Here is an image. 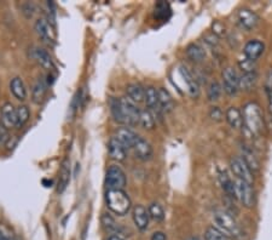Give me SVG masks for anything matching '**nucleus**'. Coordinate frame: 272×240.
<instances>
[{
  "mask_svg": "<svg viewBox=\"0 0 272 240\" xmlns=\"http://www.w3.org/2000/svg\"><path fill=\"white\" fill-rule=\"evenodd\" d=\"M243 125L254 136H259L264 130V118H262L260 106L255 102H248L243 107Z\"/></svg>",
  "mask_w": 272,
  "mask_h": 240,
  "instance_id": "nucleus-1",
  "label": "nucleus"
},
{
  "mask_svg": "<svg viewBox=\"0 0 272 240\" xmlns=\"http://www.w3.org/2000/svg\"><path fill=\"white\" fill-rule=\"evenodd\" d=\"M105 201H107V205L110 209V211H113L118 216L126 215L131 210V206H132L131 199L127 195V193L124 192V189L108 191L107 194H105Z\"/></svg>",
  "mask_w": 272,
  "mask_h": 240,
  "instance_id": "nucleus-2",
  "label": "nucleus"
},
{
  "mask_svg": "<svg viewBox=\"0 0 272 240\" xmlns=\"http://www.w3.org/2000/svg\"><path fill=\"white\" fill-rule=\"evenodd\" d=\"M213 222H214L215 227L218 229H220L221 232L227 234L229 236L241 235V229H239L237 222L229 212L218 210V211L213 213Z\"/></svg>",
  "mask_w": 272,
  "mask_h": 240,
  "instance_id": "nucleus-3",
  "label": "nucleus"
},
{
  "mask_svg": "<svg viewBox=\"0 0 272 240\" xmlns=\"http://www.w3.org/2000/svg\"><path fill=\"white\" fill-rule=\"evenodd\" d=\"M127 180L126 175L120 166L113 165L108 169L107 176H105V186L108 191H114V189H124Z\"/></svg>",
  "mask_w": 272,
  "mask_h": 240,
  "instance_id": "nucleus-4",
  "label": "nucleus"
},
{
  "mask_svg": "<svg viewBox=\"0 0 272 240\" xmlns=\"http://www.w3.org/2000/svg\"><path fill=\"white\" fill-rule=\"evenodd\" d=\"M120 106H121L122 115L126 125H136L139 123V116L142 110L139 109L137 103H134L132 99L127 97L119 98Z\"/></svg>",
  "mask_w": 272,
  "mask_h": 240,
  "instance_id": "nucleus-5",
  "label": "nucleus"
},
{
  "mask_svg": "<svg viewBox=\"0 0 272 240\" xmlns=\"http://www.w3.org/2000/svg\"><path fill=\"white\" fill-rule=\"evenodd\" d=\"M236 199H238L243 206L251 207L254 205V191L250 183L242 180L235 181Z\"/></svg>",
  "mask_w": 272,
  "mask_h": 240,
  "instance_id": "nucleus-6",
  "label": "nucleus"
},
{
  "mask_svg": "<svg viewBox=\"0 0 272 240\" xmlns=\"http://www.w3.org/2000/svg\"><path fill=\"white\" fill-rule=\"evenodd\" d=\"M230 168L231 171L233 172L237 180L245 181L248 183H253V172L250 171L244 160L239 157L231 158L230 159Z\"/></svg>",
  "mask_w": 272,
  "mask_h": 240,
  "instance_id": "nucleus-7",
  "label": "nucleus"
},
{
  "mask_svg": "<svg viewBox=\"0 0 272 240\" xmlns=\"http://www.w3.org/2000/svg\"><path fill=\"white\" fill-rule=\"evenodd\" d=\"M223 83H224V91L227 95L233 96L237 93L239 90V77L237 73L231 67H227L223 71Z\"/></svg>",
  "mask_w": 272,
  "mask_h": 240,
  "instance_id": "nucleus-8",
  "label": "nucleus"
},
{
  "mask_svg": "<svg viewBox=\"0 0 272 240\" xmlns=\"http://www.w3.org/2000/svg\"><path fill=\"white\" fill-rule=\"evenodd\" d=\"M115 139L121 143L126 149H132L136 145L137 140L139 139V136L134 133L133 130L128 128H119L115 133Z\"/></svg>",
  "mask_w": 272,
  "mask_h": 240,
  "instance_id": "nucleus-9",
  "label": "nucleus"
},
{
  "mask_svg": "<svg viewBox=\"0 0 272 240\" xmlns=\"http://www.w3.org/2000/svg\"><path fill=\"white\" fill-rule=\"evenodd\" d=\"M237 20L239 25L243 27L245 31H251L258 26L259 16L254 11L249 9H241L237 13Z\"/></svg>",
  "mask_w": 272,
  "mask_h": 240,
  "instance_id": "nucleus-10",
  "label": "nucleus"
},
{
  "mask_svg": "<svg viewBox=\"0 0 272 240\" xmlns=\"http://www.w3.org/2000/svg\"><path fill=\"white\" fill-rule=\"evenodd\" d=\"M132 149L137 159L142 160V162H149L154 156V151L150 143H149L147 140L142 139L140 136L139 139L137 140L136 145H134Z\"/></svg>",
  "mask_w": 272,
  "mask_h": 240,
  "instance_id": "nucleus-11",
  "label": "nucleus"
},
{
  "mask_svg": "<svg viewBox=\"0 0 272 240\" xmlns=\"http://www.w3.org/2000/svg\"><path fill=\"white\" fill-rule=\"evenodd\" d=\"M132 217L134 224H136V227L138 228L140 232H145L148 229L150 215H149V211L143 205H136L133 207Z\"/></svg>",
  "mask_w": 272,
  "mask_h": 240,
  "instance_id": "nucleus-12",
  "label": "nucleus"
},
{
  "mask_svg": "<svg viewBox=\"0 0 272 240\" xmlns=\"http://www.w3.org/2000/svg\"><path fill=\"white\" fill-rule=\"evenodd\" d=\"M0 120L5 128L13 129L17 128V112L11 103H5L0 110Z\"/></svg>",
  "mask_w": 272,
  "mask_h": 240,
  "instance_id": "nucleus-13",
  "label": "nucleus"
},
{
  "mask_svg": "<svg viewBox=\"0 0 272 240\" xmlns=\"http://www.w3.org/2000/svg\"><path fill=\"white\" fill-rule=\"evenodd\" d=\"M34 28L38 36L42 38L43 40H45V42L52 43L55 40L54 29H52L51 25H50V22L48 21V20L39 19L37 22H35Z\"/></svg>",
  "mask_w": 272,
  "mask_h": 240,
  "instance_id": "nucleus-14",
  "label": "nucleus"
},
{
  "mask_svg": "<svg viewBox=\"0 0 272 240\" xmlns=\"http://www.w3.org/2000/svg\"><path fill=\"white\" fill-rule=\"evenodd\" d=\"M264 50L265 45L261 42H259V40H250V42H248L244 46V57L247 58V60L255 62V61L261 56Z\"/></svg>",
  "mask_w": 272,
  "mask_h": 240,
  "instance_id": "nucleus-15",
  "label": "nucleus"
},
{
  "mask_svg": "<svg viewBox=\"0 0 272 240\" xmlns=\"http://www.w3.org/2000/svg\"><path fill=\"white\" fill-rule=\"evenodd\" d=\"M108 152L112 159L116 160V162H124L127 157V149L120 143L115 137H113L108 145Z\"/></svg>",
  "mask_w": 272,
  "mask_h": 240,
  "instance_id": "nucleus-16",
  "label": "nucleus"
},
{
  "mask_svg": "<svg viewBox=\"0 0 272 240\" xmlns=\"http://www.w3.org/2000/svg\"><path fill=\"white\" fill-rule=\"evenodd\" d=\"M145 104H147L148 109L151 112H161L160 108V101H159V91L155 89L154 86H149L145 89Z\"/></svg>",
  "mask_w": 272,
  "mask_h": 240,
  "instance_id": "nucleus-17",
  "label": "nucleus"
},
{
  "mask_svg": "<svg viewBox=\"0 0 272 240\" xmlns=\"http://www.w3.org/2000/svg\"><path fill=\"white\" fill-rule=\"evenodd\" d=\"M180 74L184 79V83L188 86V91L192 97H197L198 93H200V87H198L197 80L194 78V75L189 72V69L186 67H180Z\"/></svg>",
  "mask_w": 272,
  "mask_h": 240,
  "instance_id": "nucleus-18",
  "label": "nucleus"
},
{
  "mask_svg": "<svg viewBox=\"0 0 272 240\" xmlns=\"http://www.w3.org/2000/svg\"><path fill=\"white\" fill-rule=\"evenodd\" d=\"M10 89L13 95L20 101H25L27 98V89L23 80L20 77H15L10 83Z\"/></svg>",
  "mask_w": 272,
  "mask_h": 240,
  "instance_id": "nucleus-19",
  "label": "nucleus"
},
{
  "mask_svg": "<svg viewBox=\"0 0 272 240\" xmlns=\"http://www.w3.org/2000/svg\"><path fill=\"white\" fill-rule=\"evenodd\" d=\"M219 181H220L221 184V188H223V191L226 193L227 197L236 199V191H235V182H233L232 180H231L229 175H227V172L225 171H220L219 172Z\"/></svg>",
  "mask_w": 272,
  "mask_h": 240,
  "instance_id": "nucleus-20",
  "label": "nucleus"
},
{
  "mask_svg": "<svg viewBox=\"0 0 272 240\" xmlns=\"http://www.w3.org/2000/svg\"><path fill=\"white\" fill-rule=\"evenodd\" d=\"M34 58L37 60V62L43 67L44 69H48V71H51L54 69V61H52V57L50 56V54L46 50L44 49H35L34 50Z\"/></svg>",
  "mask_w": 272,
  "mask_h": 240,
  "instance_id": "nucleus-21",
  "label": "nucleus"
},
{
  "mask_svg": "<svg viewBox=\"0 0 272 240\" xmlns=\"http://www.w3.org/2000/svg\"><path fill=\"white\" fill-rule=\"evenodd\" d=\"M157 91H159L161 112H165V113L172 112V109L174 108V102H173V98H172V96L169 95V92L166 89H163V87L157 89Z\"/></svg>",
  "mask_w": 272,
  "mask_h": 240,
  "instance_id": "nucleus-22",
  "label": "nucleus"
},
{
  "mask_svg": "<svg viewBox=\"0 0 272 240\" xmlns=\"http://www.w3.org/2000/svg\"><path fill=\"white\" fill-rule=\"evenodd\" d=\"M225 116H226V122L232 129H239L243 125V116L236 107H230L225 113Z\"/></svg>",
  "mask_w": 272,
  "mask_h": 240,
  "instance_id": "nucleus-23",
  "label": "nucleus"
},
{
  "mask_svg": "<svg viewBox=\"0 0 272 240\" xmlns=\"http://www.w3.org/2000/svg\"><path fill=\"white\" fill-rule=\"evenodd\" d=\"M128 98L132 99L134 103H140L145 98V89L139 84H130L126 89Z\"/></svg>",
  "mask_w": 272,
  "mask_h": 240,
  "instance_id": "nucleus-24",
  "label": "nucleus"
},
{
  "mask_svg": "<svg viewBox=\"0 0 272 240\" xmlns=\"http://www.w3.org/2000/svg\"><path fill=\"white\" fill-rule=\"evenodd\" d=\"M70 182V164L69 160H64L62 169L60 172V181H58V193H63Z\"/></svg>",
  "mask_w": 272,
  "mask_h": 240,
  "instance_id": "nucleus-25",
  "label": "nucleus"
},
{
  "mask_svg": "<svg viewBox=\"0 0 272 240\" xmlns=\"http://www.w3.org/2000/svg\"><path fill=\"white\" fill-rule=\"evenodd\" d=\"M186 56L191 61H194V62H201L206 57V51H204V49L200 44L192 43L186 48Z\"/></svg>",
  "mask_w": 272,
  "mask_h": 240,
  "instance_id": "nucleus-26",
  "label": "nucleus"
},
{
  "mask_svg": "<svg viewBox=\"0 0 272 240\" xmlns=\"http://www.w3.org/2000/svg\"><path fill=\"white\" fill-rule=\"evenodd\" d=\"M46 91H48V89H46V84L44 83L42 79L35 81L33 90H32V98H33L34 103H37V104L43 103L44 99H45Z\"/></svg>",
  "mask_w": 272,
  "mask_h": 240,
  "instance_id": "nucleus-27",
  "label": "nucleus"
},
{
  "mask_svg": "<svg viewBox=\"0 0 272 240\" xmlns=\"http://www.w3.org/2000/svg\"><path fill=\"white\" fill-rule=\"evenodd\" d=\"M242 159L244 160V163L247 164V166L249 168L251 172L259 171L260 169L259 160L256 159L255 156H254L253 152L248 151V149H243V151H242Z\"/></svg>",
  "mask_w": 272,
  "mask_h": 240,
  "instance_id": "nucleus-28",
  "label": "nucleus"
},
{
  "mask_svg": "<svg viewBox=\"0 0 272 240\" xmlns=\"http://www.w3.org/2000/svg\"><path fill=\"white\" fill-rule=\"evenodd\" d=\"M139 124L147 130H153L155 128V115L151 110L144 109L140 112L139 116Z\"/></svg>",
  "mask_w": 272,
  "mask_h": 240,
  "instance_id": "nucleus-29",
  "label": "nucleus"
},
{
  "mask_svg": "<svg viewBox=\"0 0 272 240\" xmlns=\"http://www.w3.org/2000/svg\"><path fill=\"white\" fill-rule=\"evenodd\" d=\"M255 83H256L255 72L243 73V75H242V77H239V89L250 90V89H253Z\"/></svg>",
  "mask_w": 272,
  "mask_h": 240,
  "instance_id": "nucleus-30",
  "label": "nucleus"
},
{
  "mask_svg": "<svg viewBox=\"0 0 272 240\" xmlns=\"http://www.w3.org/2000/svg\"><path fill=\"white\" fill-rule=\"evenodd\" d=\"M206 240H231L230 236L216 227H208L204 232Z\"/></svg>",
  "mask_w": 272,
  "mask_h": 240,
  "instance_id": "nucleus-31",
  "label": "nucleus"
},
{
  "mask_svg": "<svg viewBox=\"0 0 272 240\" xmlns=\"http://www.w3.org/2000/svg\"><path fill=\"white\" fill-rule=\"evenodd\" d=\"M149 215L155 222H162L165 219V210L159 203H153L149 206Z\"/></svg>",
  "mask_w": 272,
  "mask_h": 240,
  "instance_id": "nucleus-32",
  "label": "nucleus"
},
{
  "mask_svg": "<svg viewBox=\"0 0 272 240\" xmlns=\"http://www.w3.org/2000/svg\"><path fill=\"white\" fill-rule=\"evenodd\" d=\"M17 112V128H22L23 125L27 124L29 120V116H31V112H29V108L25 104L16 108Z\"/></svg>",
  "mask_w": 272,
  "mask_h": 240,
  "instance_id": "nucleus-33",
  "label": "nucleus"
},
{
  "mask_svg": "<svg viewBox=\"0 0 272 240\" xmlns=\"http://www.w3.org/2000/svg\"><path fill=\"white\" fill-rule=\"evenodd\" d=\"M221 91H223V87L220 86V84L216 83V81H213L212 84L209 85L208 91H207V96H208V99L210 102H215L220 98Z\"/></svg>",
  "mask_w": 272,
  "mask_h": 240,
  "instance_id": "nucleus-34",
  "label": "nucleus"
},
{
  "mask_svg": "<svg viewBox=\"0 0 272 240\" xmlns=\"http://www.w3.org/2000/svg\"><path fill=\"white\" fill-rule=\"evenodd\" d=\"M110 109H112V114L115 119V122L120 123V124H125L124 115H122L121 106H120L119 99H113L112 103H110Z\"/></svg>",
  "mask_w": 272,
  "mask_h": 240,
  "instance_id": "nucleus-35",
  "label": "nucleus"
},
{
  "mask_svg": "<svg viewBox=\"0 0 272 240\" xmlns=\"http://www.w3.org/2000/svg\"><path fill=\"white\" fill-rule=\"evenodd\" d=\"M102 222H103V226L107 228L108 230H115L118 226H116L115 221L112 216H109L108 213H104L103 217H102Z\"/></svg>",
  "mask_w": 272,
  "mask_h": 240,
  "instance_id": "nucleus-36",
  "label": "nucleus"
},
{
  "mask_svg": "<svg viewBox=\"0 0 272 240\" xmlns=\"http://www.w3.org/2000/svg\"><path fill=\"white\" fill-rule=\"evenodd\" d=\"M35 10H37V8L32 3H26V4L22 5V13L27 19H32L34 16Z\"/></svg>",
  "mask_w": 272,
  "mask_h": 240,
  "instance_id": "nucleus-37",
  "label": "nucleus"
},
{
  "mask_svg": "<svg viewBox=\"0 0 272 240\" xmlns=\"http://www.w3.org/2000/svg\"><path fill=\"white\" fill-rule=\"evenodd\" d=\"M239 66H241V69L243 71V73H253L255 72V67H254V62L253 61L247 60V58H244L243 61H241L239 62Z\"/></svg>",
  "mask_w": 272,
  "mask_h": 240,
  "instance_id": "nucleus-38",
  "label": "nucleus"
},
{
  "mask_svg": "<svg viewBox=\"0 0 272 240\" xmlns=\"http://www.w3.org/2000/svg\"><path fill=\"white\" fill-rule=\"evenodd\" d=\"M9 139H10L9 130L0 123V146H7Z\"/></svg>",
  "mask_w": 272,
  "mask_h": 240,
  "instance_id": "nucleus-39",
  "label": "nucleus"
},
{
  "mask_svg": "<svg viewBox=\"0 0 272 240\" xmlns=\"http://www.w3.org/2000/svg\"><path fill=\"white\" fill-rule=\"evenodd\" d=\"M210 118L213 120H220L223 118V112H221L218 107H213L212 109H210Z\"/></svg>",
  "mask_w": 272,
  "mask_h": 240,
  "instance_id": "nucleus-40",
  "label": "nucleus"
},
{
  "mask_svg": "<svg viewBox=\"0 0 272 240\" xmlns=\"http://www.w3.org/2000/svg\"><path fill=\"white\" fill-rule=\"evenodd\" d=\"M19 143V136H10L9 141L7 143V148L10 151V149H14Z\"/></svg>",
  "mask_w": 272,
  "mask_h": 240,
  "instance_id": "nucleus-41",
  "label": "nucleus"
},
{
  "mask_svg": "<svg viewBox=\"0 0 272 240\" xmlns=\"http://www.w3.org/2000/svg\"><path fill=\"white\" fill-rule=\"evenodd\" d=\"M150 240H167V236L163 232H155L153 235H151Z\"/></svg>",
  "mask_w": 272,
  "mask_h": 240,
  "instance_id": "nucleus-42",
  "label": "nucleus"
},
{
  "mask_svg": "<svg viewBox=\"0 0 272 240\" xmlns=\"http://www.w3.org/2000/svg\"><path fill=\"white\" fill-rule=\"evenodd\" d=\"M266 92H267V97H268V112H270V114L272 115V90Z\"/></svg>",
  "mask_w": 272,
  "mask_h": 240,
  "instance_id": "nucleus-43",
  "label": "nucleus"
},
{
  "mask_svg": "<svg viewBox=\"0 0 272 240\" xmlns=\"http://www.w3.org/2000/svg\"><path fill=\"white\" fill-rule=\"evenodd\" d=\"M108 240H125V239L121 238V236H119V235H112Z\"/></svg>",
  "mask_w": 272,
  "mask_h": 240,
  "instance_id": "nucleus-44",
  "label": "nucleus"
},
{
  "mask_svg": "<svg viewBox=\"0 0 272 240\" xmlns=\"http://www.w3.org/2000/svg\"><path fill=\"white\" fill-rule=\"evenodd\" d=\"M186 240H200L197 238V236H190V238H188Z\"/></svg>",
  "mask_w": 272,
  "mask_h": 240,
  "instance_id": "nucleus-45",
  "label": "nucleus"
}]
</instances>
